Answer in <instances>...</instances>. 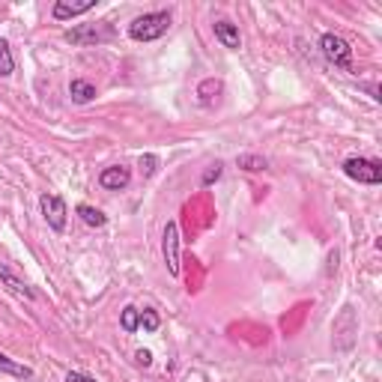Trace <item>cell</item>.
Segmentation results:
<instances>
[{"instance_id": "obj_11", "label": "cell", "mask_w": 382, "mask_h": 382, "mask_svg": "<svg viewBox=\"0 0 382 382\" xmlns=\"http://www.w3.org/2000/svg\"><path fill=\"white\" fill-rule=\"evenodd\" d=\"M99 6V0H84V3H66V0H57L51 9V15L57 18V21H72V18H78V15H87L90 9H96Z\"/></svg>"}, {"instance_id": "obj_10", "label": "cell", "mask_w": 382, "mask_h": 382, "mask_svg": "<svg viewBox=\"0 0 382 382\" xmlns=\"http://www.w3.org/2000/svg\"><path fill=\"white\" fill-rule=\"evenodd\" d=\"M212 33H215V39L221 42L224 48H230V51H239L242 48L239 27H236L233 21H227V18H218V21L212 24Z\"/></svg>"}, {"instance_id": "obj_23", "label": "cell", "mask_w": 382, "mask_h": 382, "mask_svg": "<svg viewBox=\"0 0 382 382\" xmlns=\"http://www.w3.org/2000/svg\"><path fill=\"white\" fill-rule=\"evenodd\" d=\"M134 361H138L141 368H150L152 365V352L150 350H138V352H134Z\"/></svg>"}, {"instance_id": "obj_19", "label": "cell", "mask_w": 382, "mask_h": 382, "mask_svg": "<svg viewBox=\"0 0 382 382\" xmlns=\"http://www.w3.org/2000/svg\"><path fill=\"white\" fill-rule=\"evenodd\" d=\"M141 329L143 332H159L161 329V316L156 314V311H152V308H143V311H141Z\"/></svg>"}, {"instance_id": "obj_14", "label": "cell", "mask_w": 382, "mask_h": 382, "mask_svg": "<svg viewBox=\"0 0 382 382\" xmlns=\"http://www.w3.org/2000/svg\"><path fill=\"white\" fill-rule=\"evenodd\" d=\"M0 370H3V374H9V376H15V379H33L36 376L33 368H27V365H21V361L9 359L6 352H0Z\"/></svg>"}, {"instance_id": "obj_24", "label": "cell", "mask_w": 382, "mask_h": 382, "mask_svg": "<svg viewBox=\"0 0 382 382\" xmlns=\"http://www.w3.org/2000/svg\"><path fill=\"white\" fill-rule=\"evenodd\" d=\"M368 93L374 102H382V96H379V84H368Z\"/></svg>"}, {"instance_id": "obj_9", "label": "cell", "mask_w": 382, "mask_h": 382, "mask_svg": "<svg viewBox=\"0 0 382 382\" xmlns=\"http://www.w3.org/2000/svg\"><path fill=\"white\" fill-rule=\"evenodd\" d=\"M129 183H132V168H125V165H111L99 174V185L105 191H123V188H129Z\"/></svg>"}, {"instance_id": "obj_3", "label": "cell", "mask_w": 382, "mask_h": 382, "mask_svg": "<svg viewBox=\"0 0 382 382\" xmlns=\"http://www.w3.org/2000/svg\"><path fill=\"white\" fill-rule=\"evenodd\" d=\"M320 51H323V57L329 60L334 69L356 72V66H352V48H350V42L343 39V36H338V33H323Z\"/></svg>"}, {"instance_id": "obj_21", "label": "cell", "mask_w": 382, "mask_h": 382, "mask_svg": "<svg viewBox=\"0 0 382 382\" xmlns=\"http://www.w3.org/2000/svg\"><path fill=\"white\" fill-rule=\"evenodd\" d=\"M156 168H159V156H152V152L141 156V170H143V177H152V174H156Z\"/></svg>"}, {"instance_id": "obj_12", "label": "cell", "mask_w": 382, "mask_h": 382, "mask_svg": "<svg viewBox=\"0 0 382 382\" xmlns=\"http://www.w3.org/2000/svg\"><path fill=\"white\" fill-rule=\"evenodd\" d=\"M69 96H72V102H75V105H90L99 93H96V84H90V81H84V78H72Z\"/></svg>"}, {"instance_id": "obj_5", "label": "cell", "mask_w": 382, "mask_h": 382, "mask_svg": "<svg viewBox=\"0 0 382 382\" xmlns=\"http://www.w3.org/2000/svg\"><path fill=\"white\" fill-rule=\"evenodd\" d=\"M179 224L177 221H168L165 224V236H161V254H165V266H168V275L170 278H179Z\"/></svg>"}, {"instance_id": "obj_1", "label": "cell", "mask_w": 382, "mask_h": 382, "mask_svg": "<svg viewBox=\"0 0 382 382\" xmlns=\"http://www.w3.org/2000/svg\"><path fill=\"white\" fill-rule=\"evenodd\" d=\"M168 30H170V9L143 12L129 24V39H134V42H156Z\"/></svg>"}, {"instance_id": "obj_20", "label": "cell", "mask_w": 382, "mask_h": 382, "mask_svg": "<svg viewBox=\"0 0 382 382\" xmlns=\"http://www.w3.org/2000/svg\"><path fill=\"white\" fill-rule=\"evenodd\" d=\"M221 174H224V165H221V161H215V165H209V168L203 170V177H200V185H203V188L215 185L218 179H221Z\"/></svg>"}, {"instance_id": "obj_4", "label": "cell", "mask_w": 382, "mask_h": 382, "mask_svg": "<svg viewBox=\"0 0 382 382\" xmlns=\"http://www.w3.org/2000/svg\"><path fill=\"white\" fill-rule=\"evenodd\" d=\"M343 174L350 179H356L361 185H379L382 183V165L376 159H361V156H352L343 161Z\"/></svg>"}, {"instance_id": "obj_6", "label": "cell", "mask_w": 382, "mask_h": 382, "mask_svg": "<svg viewBox=\"0 0 382 382\" xmlns=\"http://www.w3.org/2000/svg\"><path fill=\"white\" fill-rule=\"evenodd\" d=\"M356 334H359V320H356V308L352 305H343L341 316L334 320V341H338V350L347 352L352 343H356Z\"/></svg>"}, {"instance_id": "obj_2", "label": "cell", "mask_w": 382, "mask_h": 382, "mask_svg": "<svg viewBox=\"0 0 382 382\" xmlns=\"http://www.w3.org/2000/svg\"><path fill=\"white\" fill-rule=\"evenodd\" d=\"M117 36V27L111 21H96V24H78L72 27V30L63 33V39L72 42V45H81V48H87V45H105L111 42Z\"/></svg>"}, {"instance_id": "obj_8", "label": "cell", "mask_w": 382, "mask_h": 382, "mask_svg": "<svg viewBox=\"0 0 382 382\" xmlns=\"http://www.w3.org/2000/svg\"><path fill=\"white\" fill-rule=\"evenodd\" d=\"M0 281H3V287L9 290V293H15L18 299H27V302H33V299H36V290L3 260H0Z\"/></svg>"}, {"instance_id": "obj_7", "label": "cell", "mask_w": 382, "mask_h": 382, "mask_svg": "<svg viewBox=\"0 0 382 382\" xmlns=\"http://www.w3.org/2000/svg\"><path fill=\"white\" fill-rule=\"evenodd\" d=\"M39 209L45 215V221L54 233H63L66 230V218H69V209H66V200L60 194H42L39 197Z\"/></svg>"}, {"instance_id": "obj_17", "label": "cell", "mask_w": 382, "mask_h": 382, "mask_svg": "<svg viewBox=\"0 0 382 382\" xmlns=\"http://www.w3.org/2000/svg\"><path fill=\"white\" fill-rule=\"evenodd\" d=\"M120 325H123V332H129V334L138 332V329H141V308L125 305L123 314H120Z\"/></svg>"}, {"instance_id": "obj_13", "label": "cell", "mask_w": 382, "mask_h": 382, "mask_svg": "<svg viewBox=\"0 0 382 382\" xmlns=\"http://www.w3.org/2000/svg\"><path fill=\"white\" fill-rule=\"evenodd\" d=\"M224 90V81L221 78H206V81H200L197 84V102L203 105V108H209L218 99V93Z\"/></svg>"}, {"instance_id": "obj_16", "label": "cell", "mask_w": 382, "mask_h": 382, "mask_svg": "<svg viewBox=\"0 0 382 382\" xmlns=\"http://www.w3.org/2000/svg\"><path fill=\"white\" fill-rule=\"evenodd\" d=\"M236 165L248 174H263V170H269V159L257 156V152H245V156H236Z\"/></svg>"}, {"instance_id": "obj_15", "label": "cell", "mask_w": 382, "mask_h": 382, "mask_svg": "<svg viewBox=\"0 0 382 382\" xmlns=\"http://www.w3.org/2000/svg\"><path fill=\"white\" fill-rule=\"evenodd\" d=\"M75 212L81 215V221H84L87 227H105V224H108V215L102 212V209L90 206V203H78Z\"/></svg>"}, {"instance_id": "obj_18", "label": "cell", "mask_w": 382, "mask_h": 382, "mask_svg": "<svg viewBox=\"0 0 382 382\" xmlns=\"http://www.w3.org/2000/svg\"><path fill=\"white\" fill-rule=\"evenodd\" d=\"M15 72V57L6 39H0V78H9Z\"/></svg>"}, {"instance_id": "obj_22", "label": "cell", "mask_w": 382, "mask_h": 382, "mask_svg": "<svg viewBox=\"0 0 382 382\" xmlns=\"http://www.w3.org/2000/svg\"><path fill=\"white\" fill-rule=\"evenodd\" d=\"M66 382H99V379L90 376V374H81V370H69V374H66Z\"/></svg>"}]
</instances>
